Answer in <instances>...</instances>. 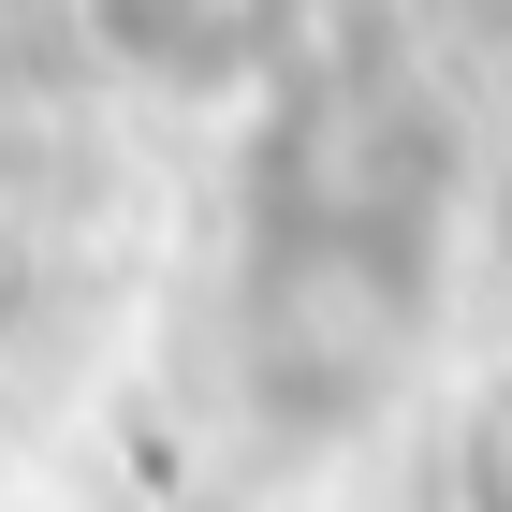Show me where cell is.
I'll return each mask as SVG.
<instances>
[{"label": "cell", "mask_w": 512, "mask_h": 512, "mask_svg": "<svg viewBox=\"0 0 512 512\" xmlns=\"http://www.w3.org/2000/svg\"><path fill=\"white\" fill-rule=\"evenodd\" d=\"M469 512H512V395L483 410V439H469Z\"/></svg>", "instance_id": "obj_1"}]
</instances>
